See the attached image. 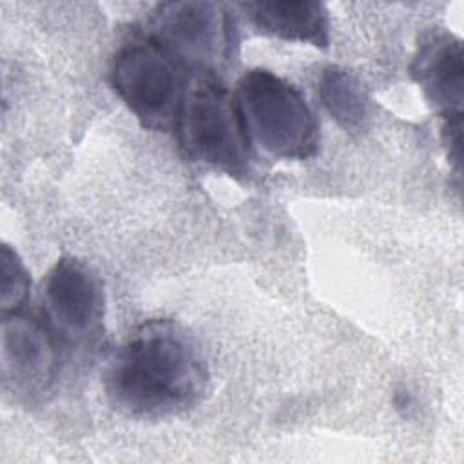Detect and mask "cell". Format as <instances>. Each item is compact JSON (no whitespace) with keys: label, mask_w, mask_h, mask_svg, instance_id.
<instances>
[{"label":"cell","mask_w":464,"mask_h":464,"mask_svg":"<svg viewBox=\"0 0 464 464\" xmlns=\"http://www.w3.org/2000/svg\"><path fill=\"white\" fill-rule=\"evenodd\" d=\"M109 402L132 419H165L194 408L208 388V364L196 339L170 321L140 324L109 357Z\"/></svg>","instance_id":"1"},{"label":"cell","mask_w":464,"mask_h":464,"mask_svg":"<svg viewBox=\"0 0 464 464\" xmlns=\"http://www.w3.org/2000/svg\"><path fill=\"white\" fill-rule=\"evenodd\" d=\"M248 140L281 160H308L317 152L319 127L304 96L266 69L246 71L234 92Z\"/></svg>","instance_id":"2"},{"label":"cell","mask_w":464,"mask_h":464,"mask_svg":"<svg viewBox=\"0 0 464 464\" xmlns=\"http://www.w3.org/2000/svg\"><path fill=\"white\" fill-rule=\"evenodd\" d=\"M174 129L190 160L234 178L248 174L250 140L234 94L219 80L199 76L188 85Z\"/></svg>","instance_id":"3"},{"label":"cell","mask_w":464,"mask_h":464,"mask_svg":"<svg viewBox=\"0 0 464 464\" xmlns=\"http://www.w3.org/2000/svg\"><path fill=\"white\" fill-rule=\"evenodd\" d=\"M188 67L156 38L123 44L111 63V83L143 127L169 130L190 85Z\"/></svg>","instance_id":"4"},{"label":"cell","mask_w":464,"mask_h":464,"mask_svg":"<svg viewBox=\"0 0 464 464\" xmlns=\"http://www.w3.org/2000/svg\"><path fill=\"white\" fill-rule=\"evenodd\" d=\"M42 304L45 324L63 344L89 346L103 330V283L82 259L65 256L53 265L44 281Z\"/></svg>","instance_id":"5"},{"label":"cell","mask_w":464,"mask_h":464,"mask_svg":"<svg viewBox=\"0 0 464 464\" xmlns=\"http://www.w3.org/2000/svg\"><path fill=\"white\" fill-rule=\"evenodd\" d=\"M156 38L188 69H210L230 56L234 24L221 4L167 2L152 16Z\"/></svg>","instance_id":"6"},{"label":"cell","mask_w":464,"mask_h":464,"mask_svg":"<svg viewBox=\"0 0 464 464\" xmlns=\"http://www.w3.org/2000/svg\"><path fill=\"white\" fill-rule=\"evenodd\" d=\"M2 379L22 401L42 399L58 372V341L45 321L13 312L2 319Z\"/></svg>","instance_id":"7"},{"label":"cell","mask_w":464,"mask_h":464,"mask_svg":"<svg viewBox=\"0 0 464 464\" xmlns=\"http://www.w3.org/2000/svg\"><path fill=\"white\" fill-rule=\"evenodd\" d=\"M410 72L442 120L462 116L464 63L462 44L455 34L428 33L419 44Z\"/></svg>","instance_id":"8"},{"label":"cell","mask_w":464,"mask_h":464,"mask_svg":"<svg viewBox=\"0 0 464 464\" xmlns=\"http://www.w3.org/2000/svg\"><path fill=\"white\" fill-rule=\"evenodd\" d=\"M239 7L265 34L315 47H326L330 42L328 13L319 2H246Z\"/></svg>","instance_id":"9"},{"label":"cell","mask_w":464,"mask_h":464,"mask_svg":"<svg viewBox=\"0 0 464 464\" xmlns=\"http://www.w3.org/2000/svg\"><path fill=\"white\" fill-rule=\"evenodd\" d=\"M319 98L328 114L346 132H362L370 121V100L359 78L344 67L330 65L319 76Z\"/></svg>","instance_id":"10"},{"label":"cell","mask_w":464,"mask_h":464,"mask_svg":"<svg viewBox=\"0 0 464 464\" xmlns=\"http://www.w3.org/2000/svg\"><path fill=\"white\" fill-rule=\"evenodd\" d=\"M31 288L29 272L9 245H2L0 248V304L4 314L18 312V308L25 303Z\"/></svg>","instance_id":"11"}]
</instances>
